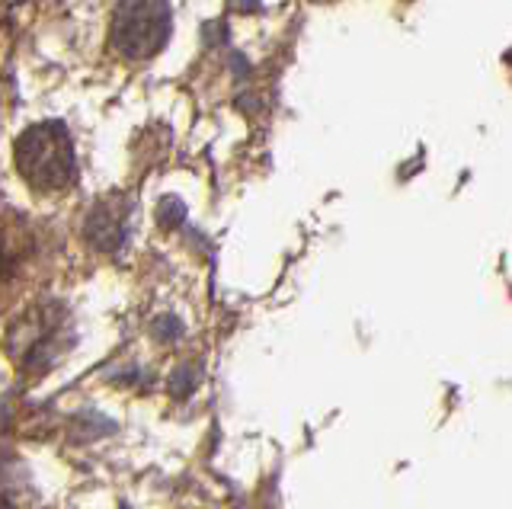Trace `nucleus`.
<instances>
[{
  "label": "nucleus",
  "mask_w": 512,
  "mask_h": 509,
  "mask_svg": "<svg viewBox=\"0 0 512 509\" xmlns=\"http://www.w3.org/2000/svg\"><path fill=\"white\" fill-rule=\"evenodd\" d=\"M16 167L20 177L39 193L68 189L77 177V157L71 135L61 122H39L16 141Z\"/></svg>",
  "instance_id": "1"
},
{
  "label": "nucleus",
  "mask_w": 512,
  "mask_h": 509,
  "mask_svg": "<svg viewBox=\"0 0 512 509\" xmlns=\"http://www.w3.org/2000/svg\"><path fill=\"white\" fill-rule=\"evenodd\" d=\"M170 36L167 0H122L112 23V45L125 58H154Z\"/></svg>",
  "instance_id": "2"
},
{
  "label": "nucleus",
  "mask_w": 512,
  "mask_h": 509,
  "mask_svg": "<svg viewBox=\"0 0 512 509\" xmlns=\"http://www.w3.org/2000/svg\"><path fill=\"white\" fill-rule=\"evenodd\" d=\"M87 237H90V244H96L100 250H116L125 237L122 212L109 209V205L100 202L87 218Z\"/></svg>",
  "instance_id": "3"
},
{
  "label": "nucleus",
  "mask_w": 512,
  "mask_h": 509,
  "mask_svg": "<svg viewBox=\"0 0 512 509\" xmlns=\"http://www.w3.org/2000/svg\"><path fill=\"white\" fill-rule=\"evenodd\" d=\"M180 324L173 321V317H160V321L154 324V337L157 340H173V337H180Z\"/></svg>",
  "instance_id": "4"
}]
</instances>
